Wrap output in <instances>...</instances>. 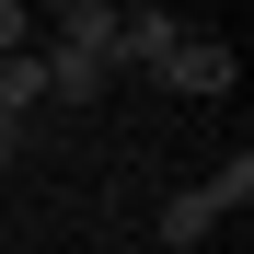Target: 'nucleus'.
<instances>
[{"instance_id":"obj_1","label":"nucleus","mask_w":254,"mask_h":254,"mask_svg":"<svg viewBox=\"0 0 254 254\" xmlns=\"http://www.w3.org/2000/svg\"><path fill=\"white\" fill-rule=\"evenodd\" d=\"M243 208H254V162L231 150V162H220L208 185H185V196H162V220H150V231H162V254H196V243L220 231V220H243Z\"/></svg>"},{"instance_id":"obj_2","label":"nucleus","mask_w":254,"mask_h":254,"mask_svg":"<svg viewBox=\"0 0 254 254\" xmlns=\"http://www.w3.org/2000/svg\"><path fill=\"white\" fill-rule=\"evenodd\" d=\"M150 81H162V93H231L243 69H231V47H220V35H174Z\"/></svg>"},{"instance_id":"obj_3","label":"nucleus","mask_w":254,"mask_h":254,"mask_svg":"<svg viewBox=\"0 0 254 254\" xmlns=\"http://www.w3.org/2000/svg\"><path fill=\"white\" fill-rule=\"evenodd\" d=\"M35 69H47V104H93V93H116V58L104 47H35Z\"/></svg>"},{"instance_id":"obj_4","label":"nucleus","mask_w":254,"mask_h":254,"mask_svg":"<svg viewBox=\"0 0 254 254\" xmlns=\"http://www.w3.org/2000/svg\"><path fill=\"white\" fill-rule=\"evenodd\" d=\"M116 23H127V0H58V47H104L116 58Z\"/></svg>"},{"instance_id":"obj_5","label":"nucleus","mask_w":254,"mask_h":254,"mask_svg":"<svg viewBox=\"0 0 254 254\" xmlns=\"http://www.w3.org/2000/svg\"><path fill=\"white\" fill-rule=\"evenodd\" d=\"M47 104V69H35V47H0V116H35Z\"/></svg>"},{"instance_id":"obj_6","label":"nucleus","mask_w":254,"mask_h":254,"mask_svg":"<svg viewBox=\"0 0 254 254\" xmlns=\"http://www.w3.org/2000/svg\"><path fill=\"white\" fill-rule=\"evenodd\" d=\"M0 47H35V23H23V0H0Z\"/></svg>"},{"instance_id":"obj_7","label":"nucleus","mask_w":254,"mask_h":254,"mask_svg":"<svg viewBox=\"0 0 254 254\" xmlns=\"http://www.w3.org/2000/svg\"><path fill=\"white\" fill-rule=\"evenodd\" d=\"M0 174H12V162H0Z\"/></svg>"}]
</instances>
